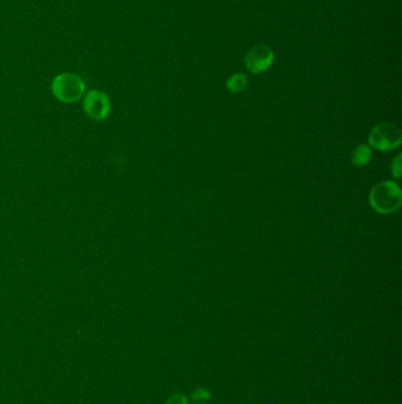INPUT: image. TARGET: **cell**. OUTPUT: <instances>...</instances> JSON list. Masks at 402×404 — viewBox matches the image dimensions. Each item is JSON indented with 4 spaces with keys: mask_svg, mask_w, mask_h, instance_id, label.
<instances>
[{
    "mask_svg": "<svg viewBox=\"0 0 402 404\" xmlns=\"http://www.w3.org/2000/svg\"><path fill=\"white\" fill-rule=\"evenodd\" d=\"M165 404H190L189 398L183 394H175L168 398Z\"/></svg>",
    "mask_w": 402,
    "mask_h": 404,
    "instance_id": "cell-9",
    "label": "cell"
},
{
    "mask_svg": "<svg viewBox=\"0 0 402 404\" xmlns=\"http://www.w3.org/2000/svg\"><path fill=\"white\" fill-rule=\"evenodd\" d=\"M371 160V152L369 147L366 144H360L354 149L352 154V162L357 167L367 166Z\"/></svg>",
    "mask_w": 402,
    "mask_h": 404,
    "instance_id": "cell-6",
    "label": "cell"
},
{
    "mask_svg": "<svg viewBox=\"0 0 402 404\" xmlns=\"http://www.w3.org/2000/svg\"><path fill=\"white\" fill-rule=\"evenodd\" d=\"M369 201L376 212L382 214L396 212L401 207V189L396 182H380L371 189Z\"/></svg>",
    "mask_w": 402,
    "mask_h": 404,
    "instance_id": "cell-1",
    "label": "cell"
},
{
    "mask_svg": "<svg viewBox=\"0 0 402 404\" xmlns=\"http://www.w3.org/2000/svg\"><path fill=\"white\" fill-rule=\"evenodd\" d=\"M83 109L89 119L103 122L112 114V101L103 91L92 89L84 95Z\"/></svg>",
    "mask_w": 402,
    "mask_h": 404,
    "instance_id": "cell-3",
    "label": "cell"
},
{
    "mask_svg": "<svg viewBox=\"0 0 402 404\" xmlns=\"http://www.w3.org/2000/svg\"><path fill=\"white\" fill-rule=\"evenodd\" d=\"M53 94L62 103H75L84 97L87 85L75 73H60L53 80Z\"/></svg>",
    "mask_w": 402,
    "mask_h": 404,
    "instance_id": "cell-2",
    "label": "cell"
},
{
    "mask_svg": "<svg viewBox=\"0 0 402 404\" xmlns=\"http://www.w3.org/2000/svg\"><path fill=\"white\" fill-rule=\"evenodd\" d=\"M274 62V53L266 46H257L246 56V67L250 73H264Z\"/></svg>",
    "mask_w": 402,
    "mask_h": 404,
    "instance_id": "cell-5",
    "label": "cell"
},
{
    "mask_svg": "<svg viewBox=\"0 0 402 404\" xmlns=\"http://www.w3.org/2000/svg\"><path fill=\"white\" fill-rule=\"evenodd\" d=\"M401 141V130L392 123H380L369 134V144L381 152L396 149Z\"/></svg>",
    "mask_w": 402,
    "mask_h": 404,
    "instance_id": "cell-4",
    "label": "cell"
},
{
    "mask_svg": "<svg viewBox=\"0 0 402 404\" xmlns=\"http://www.w3.org/2000/svg\"><path fill=\"white\" fill-rule=\"evenodd\" d=\"M212 398V393L205 388H197L191 393L190 400L194 404H207Z\"/></svg>",
    "mask_w": 402,
    "mask_h": 404,
    "instance_id": "cell-8",
    "label": "cell"
},
{
    "mask_svg": "<svg viewBox=\"0 0 402 404\" xmlns=\"http://www.w3.org/2000/svg\"><path fill=\"white\" fill-rule=\"evenodd\" d=\"M392 171L396 179L400 178L401 175V156L400 155L393 161Z\"/></svg>",
    "mask_w": 402,
    "mask_h": 404,
    "instance_id": "cell-10",
    "label": "cell"
},
{
    "mask_svg": "<svg viewBox=\"0 0 402 404\" xmlns=\"http://www.w3.org/2000/svg\"><path fill=\"white\" fill-rule=\"evenodd\" d=\"M246 84H248L246 77L242 73H236V75H232L227 82V87L232 92H241L246 89Z\"/></svg>",
    "mask_w": 402,
    "mask_h": 404,
    "instance_id": "cell-7",
    "label": "cell"
}]
</instances>
